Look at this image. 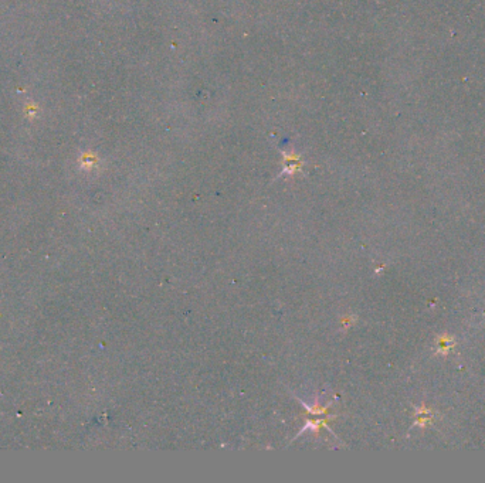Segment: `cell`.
I'll list each match as a JSON object with an SVG mask.
<instances>
[{"instance_id":"7a4b0ae2","label":"cell","mask_w":485,"mask_h":483,"mask_svg":"<svg viewBox=\"0 0 485 483\" xmlns=\"http://www.w3.org/2000/svg\"><path fill=\"white\" fill-rule=\"evenodd\" d=\"M438 342H440V345H438V346H440V349L443 350L444 353H445V350H448L450 347H451V346H453V342H451L450 339L444 337V336H443V337H440V339H438Z\"/></svg>"},{"instance_id":"6da1fadb","label":"cell","mask_w":485,"mask_h":483,"mask_svg":"<svg viewBox=\"0 0 485 483\" xmlns=\"http://www.w3.org/2000/svg\"><path fill=\"white\" fill-rule=\"evenodd\" d=\"M301 403H302V405L307 408V411H308V416H326V415H329V407H325V405H322V404L319 403L318 400L312 404V405H310V404H307V403H304V401H301Z\"/></svg>"}]
</instances>
